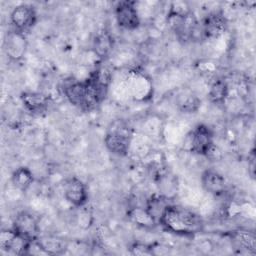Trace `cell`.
I'll return each instance as SVG.
<instances>
[{
  "label": "cell",
  "mask_w": 256,
  "mask_h": 256,
  "mask_svg": "<svg viewBox=\"0 0 256 256\" xmlns=\"http://www.w3.org/2000/svg\"><path fill=\"white\" fill-rule=\"evenodd\" d=\"M158 224L166 231L180 236H193L204 226L202 218L196 212L172 203L165 208Z\"/></svg>",
  "instance_id": "obj_1"
},
{
  "label": "cell",
  "mask_w": 256,
  "mask_h": 256,
  "mask_svg": "<svg viewBox=\"0 0 256 256\" xmlns=\"http://www.w3.org/2000/svg\"><path fill=\"white\" fill-rule=\"evenodd\" d=\"M186 141L189 151L197 155L209 156L214 149V134L205 124L195 126L187 135Z\"/></svg>",
  "instance_id": "obj_3"
},
{
  "label": "cell",
  "mask_w": 256,
  "mask_h": 256,
  "mask_svg": "<svg viewBox=\"0 0 256 256\" xmlns=\"http://www.w3.org/2000/svg\"><path fill=\"white\" fill-rule=\"evenodd\" d=\"M4 49L7 57L12 61H19L23 58L27 50V40L24 33L12 30L6 35Z\"/></svg>",
  "instance_id": "obj_10"
},
{
  "label": "cell",
  "mask_w": 256,
  "mask_h": 256,
  "mask_svg": "<svg viewBox=\"0 0 256 256\" xmlns=\"http://www.w3.org/2000/svg\"><path fill=\"white\" fill-rule=\"evenodd\" d=\"M170 204L169 199L165 196L162 195H153L151 196L147 202H146V206L145 209L147 210V212L149 213V215L157 222L163 213V211L165 210V208Z\"/></svg>",
  "instance_id": "obj_17"
},
{
  "label": "cell",
  "mask_w": 256,
  "mask_h": 256,
  "mask_svg": "<svg viewBox=\"0 0 256 256\" xmlns=\"http://www.w3.org/2000/svg\"><path fill=\"white\" fill-rule=\"evenodd\" d=\"M125 85L128 93L139 101L148 99L153 91L151 80L139 71H130L125 79Z\"/></svg>",
  "instance_id": "obj_6"
},
{
  "label": "cell",
  "mask_w": 256,
  "mask_h": 256,
  "mask_svg": "<svg viewBox=\"0 0 256 256\" xmlns=\"http://www.w3.org/2000/svg\"><path fill=\"white\" fill-rule=\"evenodd\" d=\"M28 241L21 238L13 229L3 230L0 234V247L8 253L17 255L26 254L28 252Z\"/></svg>",
  "instance_id": "obj_12"
},
{
  "label": "cell",
  "mask_w": 256,
  "mask_h": 256,
  "mask_svg": "<svg viewBox=\"0 0 256 256\" xmlns=\"http://www.w3.org/2000/svg\"><path fill=\"white\" fill-rule=\"evenodd\" d=\"M33 181H34L33 172L31 171L30 168L26 166L18 167L12 173V176H11V182L13 186L22 192H25L26 190H28L32 185Z\"/></svg>",
  "instance_id": "obj_16"
},
{
  "label": "cell",
  "mask_w": 256,
  "mask_h": 256,
  "mask_svg": "<svg viewBox=\"0 0 256 256\" xmlns=\"http://www.w3.org/2000/svg\"><path fill=\"white\" fill-rule=\"evenodd\" d=\"M255 161H256L255 151L254 149H252L250 154L248 155V173L252 179L255 178V167H256Z\"/></svg>",
  "instance_id": "obj_23"
},
{
  "label": "cell",
  "mask_w": 256,
  "mask_h": 256,
  "mask_svg": "<svg viewBox=\"0 0 256 256\" xmlns=\"http://www.w3.org/2000/svg\"><path fill=\"white\" fill-rule=\"evenodd\" d=\"M63 93L72 105L83 111L92 110L101 103L95 89L87 78L83 81H74L65 85Z\"/></svg>",
  "instance_id": "obj_2"
},
{
  "label": "cell",
  "mask_w": 256,
  "mask_h": 256,
  "mask_svg": "<svg viewBox=\"0 0 256 256\" xmlns=\"http://www.w3.org/2000/svg\"><path fill=\"white\" fill-rule=\"evenodd\" d=\"M201 185L206 192L215 197L223 195L226 191L225 178L213 169H207L202 173Z\"/></svg>",
  "instance_id": "obj_13"
},
{
  "label": "cell",
  "mask_w": 256,
  "mask_h": 256,
  "mask_svg": "<svg viewBox=\"0 0 256 256\" xmlns=\"http://www.w3.org/2000/svg\"><path fill=\"white\" fill-rule=\"evenodd\" d=\"M129 216L133 222L144 228H153L157 222L149 215L145 207H135L129 212Z\"/></svg>",
  "instance_id": "obj_20"
},
{
  "label": "cell",
  "mask_w": 256,
  "mask_h": 256,
  "mask_svg": "<svg viewBox=\"0 0 256 256\" xmlns=\"http://www.w3.org/2000/svg\"><path fill=\"white\" fill-rule=\"evenodd\" d=\"M12 229L17 235L28 242L36 241L39 238L40 228L38 221L29 212H19L14 218Z\"/></svg>",
  "instance_id": "obj_7"
},
{
  "label": "cell",
  "mask_w": 256,
  "mask_h": 256,
  "mask_svg": "<svg viewBox=\"0 0 256 256\" xmlns=\"http://www.w3.org/2000/svg\"><path fill=\"white\" fill-rule=\"evenodd\" d=\"M10 21L14 30L24 33L35 25L37 21L36 10L30 4H20L11 11Z\"/></svg>",
  "instance_id": "obj_8"
},
{
  "label": "cell",
  "mask_w": 256,
  "mask_h": 256,
  "mask_svg": "<svg viewBox=\"0 0 256 256\" xmlns=\"http://www.w3.org/2000/svg\"><path fill=\"white\" fill-rule=\"evenodd\" d=\"M229 94V87L224 79L215 80L208 91V98L214 104H223Z\"/></svg>",
  "instance_id": "obj_18"
},
{
  "label": "cell",
  "mask_w": 256,
  "mask_h": 256,
  "mask_svg": "<svg viewBox=\"0 0 256 256\" xmlns=\"http://www.w3.org/2000/svg\"><path fill=\"white\" fill-rule=\"evenodd\" d=\"M130 252L133 255H153L152 245L144 244L141 242H135L130 247Z\"/></svg>",
  "instance_id": "obj_22"
},
{
  "label": "cell",
  "mask_w": 256,
  "mask_h": 256,
  "mask_svg": "<svg viewBox=\"0 0 256 256\" xmlns=\"http://www.w3.org/2000/svg\"><path fill=\"white\" fill-rule=\"evenodd\" d=\"M116 22L124 30L134 31L139 28L141 20L135 1H120L115 6Z\"/></svg>",
  "instance_id": "obj_4"
},
{
  "label": "cell",
  "mask_w": 256,
  "mask_h": 256,
  "mask_svg": "<svg viewBox=\"0 0 256 256\" xmlns=\"http://www.w3.org/2000/svg\"><path fill=\"white\" fill-rule=\"evenodd\" d=\"M204 39H217L227 29V19L222 12L208 14L201 23Z\"/></svg>",
  "instance_id": "obj_11"
},
{
  "label": "cell",
  "mask_w": 256,
  "mask_h": 256,
  "mask_svg": "<svg viewBox=\"0 0 256 256\" xmlns=\"http://www.w3.org/2000/svg\"><path fill=\"white\" fill-rule=\"evenodd\" d=\"M64 198L72 206L83 208L88 201V191L84 182L77 178H69L64 185Z\"/></svg>",
  "instance_id": "obj_9"
},
{
  "label": "cell",
  "mask_w": 256,
  "mask_h": 256,
  "mask_svg": "<svg viewBox=\"0 0 256 256\" xmlns=\"http://www.w3.org/2000/svg\"><path fill=\"white\" fill-rule=\"evenodd\" d=\"M233 238L237 245L242 249L251 253L256 251V237L254 232L246 229H238L234 232Z\"/></svg>",
  "instance_id": "obj_19"
},
{
  "label": "cell",
  "mask_w": 256,
  "mask_h": 256,
  "mask_svg": "<svg viewBox=\"0 0 256 256\" xmlns=\"http://www.w3.org/2000/svg\"><path fill=\"white\" fill-rule=\"evenodd\" d=\"M132 141V136L128 129L112 128L104 137L105 147L109 152L118 156L125 157L128 155Z\"/></svg>",
  "instance_id": "obj_5"
},
{
  "label": "cell",
  "mask_w": 256,
  "mask_h": 256,
  "mask_svg": "<svg viewBox=\"0 0 256 256\" xmlns=\"http://www.w3.org/2000/svg\"><path fill=\"white\" fill-rule=\"evenodd\" d=\"M21 101L33 115H42L48 110L49 97L40 92H24L21 94Z\"/></svg>",
  "instance_id": "obj_14"
},
{
  "label": "cell",
  "mask_w": 256,
  "mask_h": 256,
  "mask_svg": "<svg viewBox=\"0 0 256 256\" xmlns=\"http://www.w3.org/2000/svg\"><path fill=\"white\" fill-rule=\"evenodd\" d=\"M114 46V40L112 35L107 30H102L98 32L92 44V49L94 54L100 59H106L110 56Z\"/></svg>",
  "instance_id": "obj_15"
},
{
  "label": "cell",
  "mask_w": 256,
  "mask_h": 256,
  "mask_svg": "<svg viewBox=\"0 0 256 256\" xmlns=\"http://www.w3.org/2000/svg\"><path fill=\"white\" fill-rule=\"evenodd\" d=\"M178 105L181 111L185 113H193L198 110V108L201 105V101L196 95L188 93L185 95H181Z\"/></svg>",
  "instance_id": "obj_21"
}]
</instances>
